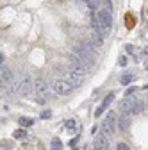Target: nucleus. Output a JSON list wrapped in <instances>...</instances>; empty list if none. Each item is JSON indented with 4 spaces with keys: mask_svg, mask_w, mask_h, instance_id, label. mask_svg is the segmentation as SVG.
Instances as JSON below:
<instances>
[{
    "mask_svg": "<svg viewBox=\"0 0 148 150\" xmlns=\"http://www.w3.org/2000/svg\"><path fill=\"white\" fill-rule=\"evenodd\" d=\"M71 55H75V57L84 63L86 66H91L95 63L97 59V54H95V48L91 47L87 41H82V43H77V45H73L71 48Z\"/></svg>",
    "mask_w": 148,
    "mask_h": 150,
    "instance_id": "f257e3e1",
    "label": "nucleus"
},
{
    "mask_svg": "<svg viewBox=\"0 0 148 150\" xmlns=\"http://www.w3.org/2000/svg\"><path fill=\"white\" fill-rule=\"evenodd\" d=\"M93 14H95V22H97V30L100 32V36H105L113 30V13L98 7Z\"/></svg>",
    "mask_w": 148,
    "mask_h": 150,
    "instance_id": "f03ea898",
    "label": "nucleus"
},
{
    "mask_svg": "<svg viewBox=\"0 0 148 150\" xmlns=\"http://www.w3.org/2000/svg\"><path fill=\"white\" fill-rule=\"evenodd\" d=\"M114 130H116V111H109L102 122V134L111 138L114 134Z\"/></svg>",
    "mask_w": 148,
    "mask_h": 150,
    "instance_id": "7ed1b4c3",
    "label": "nucleus"
},
{
    "mask_svg": "<svg viewBox=\"0 0 148 150\" xmlns=\"http://www.w3.org/2000/svg\"><path fill=\"white\" fill-rule=\"evenodd\" d=\"M70 73H75V75L84 79L86 73H87V66L84 63H80L75 55H70Z\"/></svg>",
    "mask_w": 148,
    "mask_h": 150,
    "instance_id": "20e7f679",
    "label": "nucleus"
},
{
    "mask_svg": "<svg viewBox=\"0 0 148 150\" xmlns=\"http://www.w3.org/2000/svg\"><path fill=\"white\" fill-rule=\"evenodd\" d=\"M30 89H32V79H30L29 75L25 73L23 77H22V81L18 82L16 93H18L20 97H29V95H30Z\"/></svg>",
    "mask_w": 148,
    "mask_h": 150,
    "instance_id": "39448f33",
    "label": "nucleus"
},
{
    "mask_svg": "<svg viewBox=\"0 0 148 150\" xmlns=\"http://www.w3.org/2000/svg\"><path fill=\"white\" fill-rule=\"evenodd\" d=\"M52 89H54L55 95H68V93H71L73 88H71L64 79H54V82H52Z\"/></svg>",
    "mask_w": 148,
    "mask_h": 150,
    "instance_id": "423d86ee",
    "label": "nucleus"
},
{
    "mask_svg": "<svg viewBox=\"0 0 148 150\" xmlns=\"http://www.w3.org/2000/svg\"><path fill=\"white\" fill-rule=\"evenodd\" d=\"M34 88H36L38 97H39V104H43L48 98V84L45 82V79H38V81L34 82Z\"/></svg>",
    "mask_w": 148,
    "mask_h": 150,
    "instance_id": "0eeeda50",
    "label": "nucleus"
},
{
    "mask_svg": "<svg viewBox=\"0 0 148 150\" xmlns=\"http://www.w3.org/2000/svg\"><path fill=\"white\" fill-rule=\"evenodd\" d=\"M109 145H111L109 138L100 132V134H97V138L93 141V150H109Z\"/></svg>",
    "mask_w": 148,
    "mask_h": 150,
    "instance_id": "6e6552de",
    "label": "nucleus"
},
{
    "mask_svg": "<svg viewBox=\"0 0 148 150\" xmlns=\"http://www.w3.org/2000/svg\"><path fill=\"white\" fill-rule=\"evenodd\" d=\"M93 48H98L104 45V36H100L98 30H93V29H89V41H87Z\"/></svg>",
    "mask_w": 148,
    "mask_h": 150,
    "instance_id": "1a4fd4ad",
    "label": "nucleus"
},
{
    "mask_svg": "<svg viewBox=\"0 0 148 150\" xmlns=\"http://www.w3.org/2000/svg\"><path fill=\"white\" fill-rule=\"evenodd\" d=\"M113 100H114V93H109V95L104 98V102L98 105V109H97V112H95V116H97V118H100V116H102V112L111 105V102H113Z\"/></svg>",
    "mask_w": 148,
    "mask_h": 150,
    "instance_id": "9d476101",
    "label": "nucleus"
},
{
    "mask_svg": "<svg viewBox=\"0 0 148 150\" xmlns=\"http://www.w3.org/2000/svg\"><path fill=\"white\" fill-rule=\"evenodd\" d=\"M64 81H66L71 88H79V86L82 84V81H84V79H82V77H79V75H75V73H70V71H68V73H66V77H64Z\"/></svg>",
    "mask_w": 148,
    "mask_h": 150,
    "instance_id": "9b49d317",
    "label": "nucleus"
},
{
    "mask_svg": "<svg viewBox=\"0 0 148 150\" xmlns=\"http://www.w3.org/2000/svg\"><path fill=\"white\" fill-rule=\"evenodd\" d=\"M116 125H118V129H120V130H127V129H128V125H130V118H128L127 115H121V116H118V118H116Z\"/></svg>",
    "mask_w": 148,
    "mask_h": 150,
    "instance_id": "f8f14e48",
    "label": "nucleus"
},
{
    "mask_svg": "<svg viewBox=\"0 0 148 150\" xmlns=\"http://www.w3.org/2000/svg\"><path fill=\"white\" fill-rule=\"evenodd\" d=\"M18 125H20V127H30V125H34V120L32 118H25V116H20V118H18Z\"/></svg>",
    "mask_w": 148,
    "mask_h": 150,
    "instance_id": "ddd939ff",
    "label": "nucleus"
},
{
    "mask_svg": "<svg viewBox=\"0 0 148 150\" xmlns=\"http://www.w3.org/2000/svg\"><path fill=\"white\" fill-rule=\"evenodd\" d=\"M64 125H66V130H68V132H71V134L77 130V122H75V120H68Z\"/></svg>",
    "mask_w": 148,
    "mask_h": 150,
    "instance_id": "4468645a",
    "label": "nucleus"
},
{
    "mask_svg": "<svg viewBox=\"0 0 148 150\" xmlns=\"http://www.w3.org/2000/svg\"><path fill=\"white\" fill-rule=\"evenodd\" d=\"M50 146H52V150H63V141L59 138H54L52 143H50Z\"/></svg>",
    "mask_w": 148,
    "mask_h": 150,
    "instance_id": "2eb2a0df",
    "label": "nucleus"
},
{
    "mask_svg": "<svg viewBox=\"0 0 148 150\" xmlns=\"http://www.w3.org/2000/svg\"><path fill=\"white\" fill-rule=\"evenodd\" d=\"M13 138L14 139H23V138H27V134H25L23 129H18V130H14V132H13Z\"/></svg>",
    "mask_w": 148,
    "mask_h": 150,
    "instance_id": "dca6fc26",
    "label": "nucleus"
},
{
    "mask_svg": "<svg viewBox=\"0 0 148 150\" xmlns=\"http://www.w3.org/2000/svg\"><path fill=\"white\" fill-rule=\"evenodd\" d=\"M132 81H134V75H130V73H125L123 77H121V81H120V82H121V84H128V82H132Z\"/></svg>",
    "mask_w": 148,
    "mask_h": 150,
    "instance_id": "f3484780",
    "label": "nucleus"
},
{
    "mask_svg": "<svg viewBox=\"0 0 148 150\" xmlns=\"http://www.w3.org/2000/svg\"><path fill=\"white\" fill-rule=\"evenodd\" d=\"M41 118H43V120H48V118H52V111H50V109H45V111L41 112Z\"/></svg>",
    "mask_w": 148,
    "mask_h": 150,
    "instance_id": "a211bd4d",
    "label": "nucleus"
},
{
    "mask_svg": "<svg viewBox=\"0 0 148 150\" xmlns=\"http://www.w3.org/2000/svg\"><path fill=\"white\" fill-rule=\"evenodd\" d=\"M116 150H130L125 143H118V146H116Z\"/></svg>",
    "mask_w": 148,
    "mask_h": 150,
    "instance_id": "6ab92c4d",
    "label": "nucleus"
},
{
    "mask_svg": "<svg viewBox=\"0 0 148 150\" xmlns=\"http://www.w3.org/2000/svg\"><path fill=\"white\" fill-rule=\"evenodd\" d=\"M134 91H136V88H128V89L125 91V97H130V95H132Z\"/></svg>",
    "mask_w": 148,
    "mask_h": 150,
    "instance_id": "aec40b11",
    "label": "nucleus"
},
{
    "mask_svg": "<svg viewBox=\"0 0 148 150\" xmlns=\"http://www.w3.org/2000/svg\"><path fill=\"white\" fill-rule=\"evenodd\" d=\"M118 63H120V66H125V64H127V57H125V55H121Z\"/></svg>",
    "mask_w": 148,
    "mask_h": 150,
    "instance_id": "412c9836",
    "label": "nucleus"
},
{
    "mask_svg": "<svg viewBox=\"0 0 148 150\" xmlns=\"http://www.w3.org/2000/svg\"><path fill=\"white\" fill-rule=\"evenodd\" d=\"M77 141H79V138H73V139H71V141H70L68 145H70V146L73 148V146H75V145H77Z\"/></svg>",
    "mask_w": 148,
    "mask_h": 150,
    "instance_id": "4be33fe9",
    "label": "nucleus"
},
{
    "mask_svg": "<svg viewBox=\"0 0 148 150\" xmlns=\"http://www.w3.org/2000/svg\"><path fill=\"white\" fill-rule=\"evenodd\" d=\"M125 50H127V52H134V47H132V45H127Z\"/></svg>",
    "mask_w": 148,
    "mask_h": 150,
    "instance_id": "5701e85b",
    "label": "nucleus"
},
{
    "mask_svg": "<svg viewBox=\"0 0 148 150\" xmlns=\"http://www.w3.org/2000/svg\"><path fill=\"white\" fill-rule=\"evenodd\" d=\"M4 63V54H2V50H0V64Z\"/></svg>",
    "mask_w": 148,
    "mask_h": 150,
    "instance_id": "b1692460",
    "label": "nucleus"
},
{
    "mask_svg": "<svg viewBox=\"0 0 148 150\" xmlns=\"http://www.w3.org/2000/svg\"><path fill=\"white\" fill-rule=\"evenodd\" d=\"M71 150H77V148H71Z\"/></svg>",
    "mask_w": 148,
    "mask_h": 150,
    "instance_id": "393cba45",
    "label": "nucleus"
},
{
    "mask_svg": "<svg viewBox=\"0 0 148 150\" xmlns=\"http://www.w3.org/2000/svg\"><path fill=\"white\" fill-rule=\"evenodd\" d=\"M91 150H93V148H91Z\"/></svg>",
    "mask_w": 148,
    "mask_h": 150,
    "instance_id": "a878e982",
    "label": "nucleus"
}]
</instances>
